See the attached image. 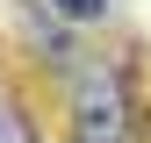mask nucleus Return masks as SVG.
<instances>
[{"label": "nucleus", "mask_w": 151, "mask_h": 143, "mask_svg": "<svg viewBox=\"0 0 151 143\" xmlns=\"http://www.w3.org/2000/svg\"><path fill=\"white\" fill-rule=\"evenodd\" d=\"M65 143H93V136H65Z\"/></svg>", "instance_id": "4"}, {"label": "nucleus", "mask_w": 151, "mask_h": 143, "mask_svg": "<svg viewBox=\"0 0 151 143\" xmlns=\"http://www.w3.org/2000/svg\"><path fill=\"white\" fill-rule=\"evenodd\" d=\"M50 14H58L65 29H108L115 0H50Z\"/></svg>", "instance_id": "2"}, {"label": "nucleus", "mask_w": 151, "mask_h": 143, "mask_svg": "<svg viewBox=\"0 0 151 143\" xmlns=\"http://www.w3.org/2000/svg\"><path fill=\"white\" fill-rule=\"evenodd\" d=\"M65 136H93V143H129L137 136V93H129L122 64L108 57H86V64H65Z\"/></svg>", "instance_id": "1"}, {"label": "nucleus", "mask_w": 151, "mask_h": 143, "mask_svg": "<svg viewBox=\"0 0 151 143\" xmlns=\"http://www.w3.org/2000/svg\"><path fill=\"white\" fill-rule=\"evenodd\" d=\"M0 143H43V129L29 122V107L14 100L7 86H0Z\"/></svg>", "instance_id": "3"}]
</instances>
